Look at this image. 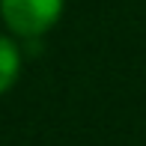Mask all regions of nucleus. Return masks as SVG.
<instances>
[{
    "label": "nucleus",
    "mask_w": 146,
    "mask_h": 146,
    "mask_svg": "<svg viewBox=\"0 0 146 146\" xmlns=\"http://www.w3.org/2000/svg\"><path fill=\"white\" fill-rule=\"evenodd\" d=\"M21 75V48L9 36H0V96L15 87Z\"/></svg>",
    "instance_id": "nucleus-2"
},
{
    "label": "nucleus",
    "mask_w": 146,
    "mask_h": 146,
    "mask_svg": "<svg viewBox=\"0 0 146 146\" xmlns=\"http://www.w3.org/2000/svg\"><path fill=\"white\" fill-rule=\"evenodd\" d=\"M66 0H0V18L18 36H45L63 15Z\"/></svg>",
    "instance_id": "nucleus-1"
}]
</instances>
